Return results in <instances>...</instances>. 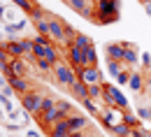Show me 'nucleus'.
Wrapping results in <instances>:
<instances>
[{"label":"nucleus","instance_id":"nucleus-1","mask_svg":"<svg viewBox=\"0 0 151 137\" xmlns=\"http://www.w3.org/2000/svg\"><path fill=\"white\" fill-rule=\"evenodd\" d=\"M95 19L98 23H112V21L119 19V2H112V0H95Z\"/></svg>","mask_w":151,"mask_h":137},{"label":"nucleus","instance_id":"nucleus-2","mask_svg":"<svg viewBox=\"0 0 151 137\" xmlns=\"http://www.w3.org/2000/svg\"><path fill=\"white\" fill-rule=\"evenodd\" d=\"M42 100H44V93H40V91H28L26 95H21V109L23 112H28V114H35L40 116V112H42Z\"/></svg>","mask_w":151,"mask_h":137},{"label":"nucleus","instance_id":"nucleus-3","mask_svg":"<svg viewBox=\"0 0 151 137\" xmlns=\"http://www.w3.org/2000/svg\"><path fill=\"white\" fill-rule=\"evenodd\" d=\"M54 77H56V81L60 86H68V88H72V84L79 79L75 67H70V65H65V63H60V60L54 65Z\"/></svg>","mask_w":151,"mask_h":137},{"label":"nucleus","instance_id":"nucleus-4","mask_svg":"<svg viewBox=\"0 0 151 137\" xmlns=\"http://www.w3.org/2000/svg\"><path fill=\"white\" fill-rule=\"evenodd\" d=\"M68 5L75 9L77 14L86 16V19H95V0H68Z\"/></svg>","mask_w":151,"mask_h":137},{"label":"nucleus","instance_id":"nucleus-5","mask_svg":"<svg viewBox=\"0 0 151 137\" xmlns=\"http://www.w3.org/2000/svg\"><path fill=\"white\" fill-rule=\"evenodd\" d=\"M77 77L81 79L86 86L102 84V72H100V67H81V70H77Z\"/></svg>","mask_w":151,"mask_h":137},{"label":"nucleus","instance_id":"nucleus-6","mask_svg":"<svg viewBox=\"0 0 151 137\" xmlns=\"http://www.w3.org/2000/svg\"><path fill=\"white\" fill-rule=\"evenodd\" d=\"M100 121H102V126H105L107 130H112L116 123L123 121V109H105V112L100 114Z\"/></svg>","mask_w":151,"mask_h":137},{"label":"nucleus","instance_id":"nucleus-7","mask_svg":"<svg viewBox=\"0 0 151 137\" xmlns=\"http://www.w3.org/2000/svg\"><path fill=\"white\" fill-rule=\"evenodd\" d=\"M49 37L56 39V42H65V23L56 16H49Z\"/></svg>","mask_w":151,"mask_h":137},{"label":"nucleus","instance_id":"nucleus-8","mask_svg":"<svg viewBox=\"0 0 151 137\" xmlns=\"http://www.w3.org/2000/svg\"><path fill=\"white\" fill-rule=\"evenodd\" d=\"M68 123H70V133H86L88 130V118L84 116V114L68 116Z\"/></svg>","mask_w":151,"mask_h":137},{"label":"nucleus","instance_id":"nucleus-9","mask_svg":"<svg viewBox=\"0 0 151 137\" xmlns=\"http://www.w3.org/2000/svg\"><path fill=\"white\" fill-rule=\"evenodd\" d=\"M7 84L14 88V93H21V95H26L28 91H33L28 77H12V79H7Z\"/></svg>","mask_w":151,"mask_h":137},{"label":"nucleus","instance_id":"nucleus-10","mask_svg":"<svg viewBox=\"0 0 151 137\" xmlns=\"http://www.w3.org/2000/svg\"><path fill=\"white\" fill-rule=\"evenodd\" d=\"M123 54H126V44H121V42H112V44H107V60L123 63Z\"/></svg>","mask_w":151,"mask_h":137},{"label":"nucleus","instance_id":"nucleus-11","mask_svg":"<svg viewBox=\"0 0 151 137\" xmlns=\"http://www.w3.org/2000/svg\"><path fill=\"white\" fill-rule=\"evenodd\" d=\"M68 58H70V65L75 67V70H81L84 67V49H79V47H70L68 49Z\"/></svg>","mask_w":151,"mask_h":137},{"label":"nucleus","instance_id":"nucleus-12","mask_svg":"<svg viewBox=\"0 0 151 137\" xmlns=\"http://www.w3.org/2000/svg\"><path fill=\"white\" fill-rule=\"evenodd\" d=\"M68 135H70V123H68V118L58 121L56 126H51V130H49V137H68Z\"/></svg>","mask_w":151,"mask_h":137},{"label":"nucleus","instance_id":"nucleus-13","mask_svg":"<svg viewBox=\"0 0 151 137\" xmlns=\"http://www.w3.org/2000/svg\"><path fill=\"white\" fill-rule=\"evenodd\" d=\"M9 70H12L14 77H26V72H28V67H26V58H12Z\"/></svg>","mask_w":151,"mask_h":137},{"label":"nucleus","instance_id":"nucleus-14","mask_svg":"<svg viewBox=\"0 0 151 137\" xmlns=\"http://www.w3.org/2000/svg\"><path fill=\"white\" fill-rule=\"evenodd\" d=\"M70 91H72V95L79 98V100H86V98H88V86H86L81 79H77L75 84H72V88H70Z\"/></svg>","mask_w":151,"mask_h":137},{"label":"nucleus","instance_id":"nucleus-15","mask_svg":"<svg viewBox=\"0 0 151 137\" xmlns=\"http://www.w3.org/2000/svg\"><path fill=\"white\" fill-rule=\"evenodd\" d=\"M95 63H98V51L91 44V47L84 49V67H95Z\"/></svg>","mask_w":151,"mask_h":137},{"label":"nucleus","instance_id":"nucleus-16","mask_svg":"<svg viewBox=\"0 0 151 137\" xmlns=\"http://www.w3.org/2000/svg\"><path fill=\"white\" fill-rule=\"evenodd\" d=\"M109 91H112V95H114V102H116V107L126 112V109H128V98H126V95L119 91V86H109Z\"/></svg>","mask_w":151,"mask_h":137},{"label":"nucleus","instance_id":"nucleus-17","mask_svg":"<svg viewBox=\"0 0 151 137\" xmlns=\"http://www.w3.org/2000/svg\"><path fill=\"white\" fill-rule=\"evenodd\" d=\"M128 86H130V91H135V93H142V91H144V79H142V75L132 72V75H130V81H128Z\"/></svg>","mask_w":151,"mask_h":137},{"label":"nucleus","instance_id":"nucleus-18","mask_svg":"<svg viewBox=\"0 0 151 137\" xmlns=\"http://www.w3.org/2000/svg\"><path fill=\"white\" fill-rule=\"evenodd\" d=\"M137 63V49L126 44V54H123V65H135Z\"/></svg>","mask_w":151,"mask_h":137},{"label":"nucleus","instance_id":"nucleus-19","mask_svg":"<svg viewBox=\"0 0 151 137\" xmlns=\"http://www.w3.org/2000/svg\"><path fill=\"white\" fill-rule=\"evenodd\" d=\"M56 109L63 114V118H68V116L75 114V109H72V105H70L68 100H58V102H56Z\"/></svg>","mask_w":151,"mask_h":137},{"label":"nucleus","instance_id":"nucleus-20","mask_svg":"<svg viewBox=\"0 0 151 137\" xmlns=\"http://www.w3.org/2000/svg\"><path fill=\"white\" fill-rule=\"evenodd\" d=\"M112 133H114V135H116V137H130L132 128H130V126H126V123L121 121V123H116V126H114V128H112Z\"/></svg>","mask_w":151,"mask_h":137},{"label":"nucleus","instance_id":"nucleus-21","mask_svg":"<svg viewBox=\"0 0 151 137\" xmlns=\"http://www.w3.org/2000/svg\"><path fill=\"white\" fill-rule=\"evenodd\" d=\"M35 47H37V44H35ZM42 49H44V58L49 60L51 65H56V63H58V54H56V49H54L51 44H44Z\"/></svg>","mask_w":151,"mask_h":137},{"label":"nucleus","instance_id":"nucleus-22","mask_svg":"<svg viewBox=\"0 0 151 137\" xmlns=\"http://www.w3.org/2000/svg\"><path fill=\"white\" fill-rule=\"evenodd\" d=\"M81 105H84V109H86L88 114H93V116H100V114H102V112H100V107L95 105V100H91V98L81 100Z\"/></svg>","mask_w":151,"mask_h":137},{"label":"nucleus","instance_id":"nucleus-23","mask_svg":"<svg viewBox=\"0 0 151 137\" xmlns=\"http://www.w3.org/2000/svg\"><path fill=\"white\" fill-rule=\"evenodd\" d=\"M28 16H30V21H35V23H40V21H44V19H49V16H47V9H44V7H35V9H33V12H30V14H28Z\"/></svg>","mask_w":151,"mask_h":137},{"label":"nucleus","instance_id":"nucleus-24","mask_svg":"<svg viewBox=\"0 0 151 137\" xmlns=\"http://www.w3.org/2000/svg\"><path fill=\"white\" fill-rule=\"evenodd\" d=\"M23 28H26V19L17 21V23H5V33H7V35H14V33L23 30Z\"/></svg>","mask_w":151,"mask_h":137},{"label":"nucleus","instance_id":"nucleus-25","mask_svg":"<svg viewBox=\"0 0 151 137\" xmlns=\"http://www.w3.org/2000/svg\"><path fill=\"white\" fill-rule=\"evenodd\" d=\"M123 123H126V126H130L132 130H135V128H139V118H137V114H130L128 109L123 112Z\"/></svg>","mask_w":151,"mask_h":137},{"label":"nucleus","instance_id":"nucleus-26","mask_svg":"<svg viewBox=\"0 0 151 137\" xmlns=\"http://www.w3.org/2000/svg\"><path fill=\"white\" fill-rule=\"evenodd\" d=\"M93 42H91V37L88 35H84V33H77L75 37V47H79V49H86V47H91Z\"/></svg>","mask_w":151,"mask_h":137},{"label":"nucleus","instance_id":"nucleus-27","mask_svg":"<svg viewBox=\"0 0 151 137\" xmlns=\"http://www.w3.org/2000/svg\"><path fill=\"white\" fill-rule=\"evenodd\" d=\"M12 2H14V5L19 7V9H23V12H28V14H30V12H33V9L37 7V5L33 2V0H12Z\"/></svg>","mask_w":151,"mask_h":137},{"label":"nucleus","instance_id":"nucleus-28","mask_svg":"<svg viewBox=\"0 0 151 137\" xmlns=\"http://www.w3.org/2000/svg\"><path fill=\"white\" fill-rule=\"evenodd\" d=\"M56 98H51V95H44V100H42V112L40 114H44V112H49V109H54L56 107Z\"/></svg>","mask_w":151,"mask_h":137},{"label":"nucleus","instance_id":"nucleus-29","mask_svg":"<svg viewBox=\"0 0 151 137\" xmlns=\"http://www.w3.org/2000/svg\"><path fill=\"white\" fill-rule=\"evenodd\" d=\"M35 30H37V35H42V37H49V19L35 23Z\"/></svg>","mask_w":151,"mask_h":137},{"label":"nucleus","instance_id":"nucleus-30","mask_svg":"<svg viewBox=\"0 0 151 137\" xmlns=\"http://www.w3.org/2000/svg\"><path fill=\"white\" fill-rule=\"evenodd\" d=\"M88 98H91V100H100V98H102V84L88 86Z\"/></svg>","mask_w":151,"mask_h":137},{"label":"nucleus","instance_id":"nucleus-31","mask_svg":"<svg viewBox=\"0 0 151 137\" xmlns=\"http://www.w3.org/2000/svg\"><path fill=\"white\" fill-rule=\"evenodd\" d=\"M130 75H132V70H121V72H119V77H116V81H119L121 86H128V81H130Z\"/></svg>","mask_w":151,"mask_h":137},{"label":"nucleus","instance_id":"nucleus-32","mask_svg":"<svg viewBox=\"0 0 151 137\" xmlns=\"http://www.w3.org/2000/svg\"><path fill=\"white\" fill-rule=\"evenodd\" d=\"M35 65H37L40 72H47V70H54V65L49 63L47 58H35Z\"/></svg>","mask_w":151,"mask_h":137},{"label":"nucleus","instance_id":"nucleus-33","mask_svg":"<svg viewBox=\"0 0 151 137\" xmlns=\"http://www.w3.org/2000/svg\"><path fill=\"white\" fill-rule=\"evenodd\" d=\"M107 65H109V72L114 77H119V72L123 70V63H116V60H107Z\"/></svg>","mask_w":151,"mask_h":137},{"label":"nucleus","instance_id":"nucleus-34","mask_svg":"<svg viewBox=\"0 0 151 137\" xmlns=\"http://www.w3.org/2000/svg\"><path fill=\"white\" fill-rule=\"evenodd\" d=\"M9 63H12V56L7 54L5 47H0V67H2V65H9Z\"/></svg>","mask_w":151,"mask_h":137},{"label":"nucleus","instance_id":"nucleus-35","mask_svg":"<svg viewBox=\"0 0 151 137\" xmlns=\"http://www.w3.org/2000/svg\"><path fill=\"white\" fill-rule=\"evenodd\" d=\"M137 118H142V121H151L149 107H137Z\"/></svg>","mask_w":151,"mask_h":137},{"label":"nucleus","instance_id":"nucleus-36","mask_svg":"<svg viewBox=\"0 0 151 137\" xmlns=\"http://www.w3.org/2000/svg\"><path fill=\"white\" fill-rule=\"evenodd\" d=\"M142 65L147 70H151V54H142Z\"/></svg>","mask_w":151,"mask_h":137},{"label":"nucleus","instance_id":"nucleus-37","mask_svg":"<svg viewBox=\"0 0 151 137\" xmlns=\"http://www.w3.org/2000/svg\"><path fill=\"white\" fill-rule=\"evenodd\" d=\"M2 95H5V98H12V95H14V88H12L9 84H7V86H2Z\"/></svg>","mask_w":151,"mask_h":137},{"label":"nucleus","instance_id":"nucleus-38","mask_svg":"<svg viewBox=\"0 0 151 137\" xmlns=\"http://www.w3.org/2000/svg\"><path fill=\"white\" fill-rule=\"evenodd\" d=\"M26 137H40L37 130H26Z\"/></svg>","mask_w":151,"mask_h":137},{"label":"nucleus","instance_id":"nucleus-39","mask_svg":"<svg viewBox=\"0 0 151 137\" xmlns=\"http://www.w3.org/2000/svg\"><path fill=\"white\" fill-rule=\"evenodd\" d=\"M68 137H86V133H70Z\"/></svg>","mask_w":151,"mask_h":137},{"label":"nucleus","instance_id":"nucleus-40","mask_svg":"<svg viewBox=\"0 0 151 137\" xmlns=\"http://www.w3.org/2000/svg\"><path fill=\"white\" fill-rule=\"evenodd\" d=\"M0 19H5V7L0 5Z\"/></svg>","mask_w":151,"mask_h":137},{"label":"nucleus","instance_id":"nucleus-41","mask_svg":"<svg viewBox=\"0 0 151 137\" xmlns=\"http://www.w3.org/2000/svg\"><path fill=\"white\" fill-rule=\"evenodd\" d=\"M0 86H7V81H5L2 77H0Z\"/></svg>","mask_w":151,"mask_h":137},{"label":"nucleus","instance_id":"nucleus-42","mask_svg":"<svg viewBox=\"0 0 151 137\" xmlns=\"http://www.w3.org/2000/svg\"><path fill=\"white\" fill-rule=\"evenodd\" d=\"M144 137H151V130H147V135H144Z\"/></svg>","mask_w":151,"mask_h":137},{"label":"nucleus","instance_id":"nucleus-43","mask_svg":"<svg viewBox=\"0 0 151 137\" xmlns=\"http://www.w3.org/2000/svg\"><path fill=\"white\" fill-rule=\"evenodd\" d=\"M149 116H151V105H149Z\"/></svg>","mask_w":151,"mask_h":137},{"label":"nucleus","instance_id":"nucleus-44","mask_svg":"<svg viewBox=\"0 0 151 137\" xmlns=\"http://www.w3.org/2000/svg\"><path fill=\"white\" fill-rule=\"evenodd\" d=\"M7 137H9V135H7Z\"/></svg>","mask_w":151,"mask_h":137}]
</instances>
